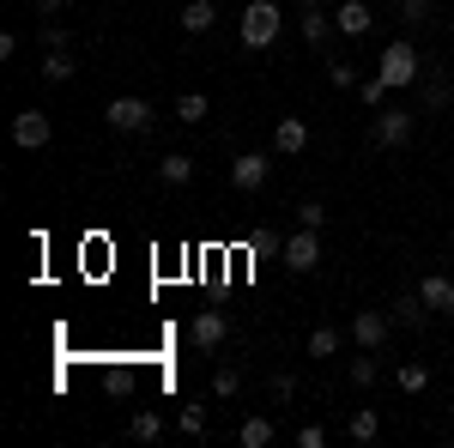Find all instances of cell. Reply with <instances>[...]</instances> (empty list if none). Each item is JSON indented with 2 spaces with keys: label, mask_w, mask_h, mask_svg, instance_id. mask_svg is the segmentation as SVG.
<instances>
[{
  "label": "cell",
  "mask_w": 454,
  "mask_h": 448,
  "mask_svg": "<svg viewBox=\"0 0 454 448\" xmlns=\"http://www.w3.org/2000/svg\"><path fill=\"white\" fill-rule=\"evenodd\" d=\"M419 115H424V109L382 104V109H376V122H370V145H382V152H406L412 134H419Z\"/></svg>",
  "instance_id": "cell-1"
},
{
  "label": "cell",
  "mask_w": 454,
  "mask_h": 448,
  "mask_svg": "<svg viewBox=\"0 0 454 448\" xmlns=\"http://www.w3.org/2000/svg\"><path fill=\"white\" fill-rule=\"evenodd\" d=\"M237 31H243V49H273L285 31V12L279 0H248L243 19H237Z\"/></svg>",
  "instance_id": "cell-2"
},
{
  "label": "cell",
  "mask_w": 454,
  "mask_h": 448,
  "mask_svg": "<svg viewBox=\"0 0 454 448\" xmlns=\"http://www.w3.org/2000/svg\"><path fill=\"white\" fill-rule=\"evenodd\" d=\"M376 73H382L394 91H406V85H419L424 73H430V61H424V55L412 49V43H406V36H394V43L382 49V61H376Z\"/></svg>",
  "instance_id": "cell-3"
},
{
  "label": "cell",
  "mask_w": 454,
  "mask_h": 448,
  "mask_svg": "<svg viewBox=\"0 0 454 448\" xmlns=\"http://www.w3.org/2000/svg\"><path fill=\"white\" fill-rule=\"evenodd\" d=\"M104 128H109V134H121V139L152 134V104H145V98H109V104H104Z\"/></svg>",
  "instance_id": "cell-4"
},
{
  "label": "cell",
  "mask_w": 454,
  "mask_h": 448,
  "mask_svg": "<svg viewBox=\"0 0 454 448\" xmlns=\"http://www.w3.org/2000/svg\"><path fill=\"white\" fill-rule=\"evenodd\" d=\"M49 139H55L49 109H19V115H12V145H19V152H43Z\"/></svg>",
  "instance_id": "cell-5"
},
{
  "label": "cell",
  "mask_w": 454,
  "mask_h": 448,
  "mask_svg": "<svg viewBox=\"0 0 454 448\" xmlns=\"http://www.w3.org/2000/svg\"><path fill=\"white\" fill-rule=\"evenodd\" d=\"M267 176H273V158H267V152H237V158H231V188H237V194H261Z\"/></svg>",
  "instance_id": "cell-6"
},
{
  "label": "cell",
  "mask_w": 454,
  "mask_h": 448,
  "mask_svg": "<svg viewBox=\"0 0 454 448\" xmlns=\"http://www.w3.org/2000/svg\"><path fill=\"white\" fill-rule=\"evenodd\" d=\"M188 340H194V351H224V340H231V315L224 310H200L194 321H188Z\"/></svg>",
  "instance_id": "cell-7"
},
{
  "label": "cell",
  "mask_w": 454,
  "mask_h": 448,
  "mask_svg": "<svg viewBox=\"0 0 454 448\" xmlns=\"http://www.w3.org/2000/svg\"><path fill=\"white\" fill-rule=\"evenodd\" d=\"M279 255H285L291 273H315V267H321V231H303V224H297V231L285 237Z\"/></svg>",
  "instance_id": "cell-8"
},
{
  "label": "cell",
  "mask_w": 454,
  "mask_h": 448,
  "mask_svg": "<svg viewBox=\"0 0 454 448\" xmlns=\"http://www.w3.org/2000/svg\"><path fill=\"white\" fill-rule=\"evenodd\" d=\"M387 334H394V315H387V310H357V315H351V345L382 351Z\"/></svg>",
  "instance_id": "cell-9"
},
{
  "label": "cell",
  "mask_w": 454,
  "mask_h": 448,
  "mask_svg": "<svg viewBox=\"0 0 454 448\" xmlns=\"http://www.w3.org/2000/svg\"><path fill=\"white\" fill-rule=\"evenodd\" d=\"M333 25H340V36H370L376 31V6L370 0H340L333 6Z\"/></svg>",
  "instance_id": "cell-10"
},
{
  "label": "cell",
  "mask_w": 454,
  "mask_h": 448,
  "mask_svg": "<svg viewBox=\"0 0 454 448\" xmlns=\"http://www.w3.org/2000/svg\"><path fill=\"white\" fill-rule=\"evenodd\" d=\"M273 152H279V158H303V152H309V122H303V115H279Z\"/></svg>",
  "instance_id": "cell-11"
},
{
  "label": "cell",
  "mask_w": 454,
  "mask_h": 448,
  "mask_svg": "<svg viewBox=\"0 0 454 448\" xmlns=\"http://www.w3.org/2000/svg\"><path fill=\"white\" fill-rule=\"evenodd\" d=\"M419 297L430 303V315H449V321H454V273H424L419 279Z\"/></svg>",
  "instance_id": "cell-12"
},
{
  "label": "cell",
  "mask_w": 454,
  "mask_h": 448,
  "mask_svg": "<svg viewBox=\"0 0 454 448\" xmlns=\"http://www.w3.org/2000/svg\"><path fill=\"white\" fill-rule=\"evenodd\" d=\"M340 31L333 19H327V6H297V36L309 43V49H327V36Z\"/></svg>",
  "instance_id": "cell-13"
},
{
  "label": "cell",
  "mask_w": 454,
  "mask_h": 448,
  "mask_svg": "<svg viewBox=\"0 0 454 448\" xmlns=\"http://www.w3.org/2000/svg\"><path fill=\"white\" fill-rule=\"evenodd\" d=\"M387 315H394V327H424V321H430V303H424L419 285H412L406 297H394V303H387Z\"/></svg>",
  "instance_id": "cell-14"
},
{
  "label": "cell",
  "mask_w": 454,
  "mask_h": 448,
  "mask_svg": "<svg viewBox=\"0 0 454 448\" xmlns=\"http://www.w3.org/2000/svg\"><path fill=\"white\" fill-rule=\"evenodd\" d=\"M454 104V85H449V73L430 61V79H424V115H442V109Z\"/></svg>",
  "instance_id": "cell-15"
},
{
  "label": "cell",
  "mask_w": 454,
  "mask_h": 448,
  "mask_svg": "<svg viewBox=\"0 0 454 448\" xmlns=\"http://www.w3.org/2000/svg\"><path fill=\"white\" fill-rule=\"evenodd\" d=\"M218 25V6L212 0H182V36H207Z\"/></svg>",
  "instance_id": "cell-16"
},
{
  "label": "cell",
  "mask_w": 454,
  "mask_h": 448,
  "mask_svg": "<svg viewBox=\"0 0 454 448\" xmlns=\"http://www.w3.org/2000/svg\"><path fill=\"white\" fill-rule=\"evenodd\" d=\"M158 182H164V188H188V182H194V158H188V152H164V158H158Z\"/></svg>",
  "instance_id": "cell-17"
},
{
  "label": "cell",
  "mask_w": 454,
  "mask_h": 448,
  "mask_svg": "<svg viewBox=\"0 0 454 448\" xmlns=\"http://www.w3.org/2000/svg\"><path fill=\"white\" fill-rule=\"evenodd\" d=\"M273 436H279V424L267 413H254V418H243V430H237V448H273Z\"/></svg>",
  "instance_id": "cell-18"
},
{
  "label": "cell",
  "mask_w": 454,
  "mask_h": 448,
  "mask_svg": "<svg viewBox=\"0 0 454 448\" xmlns=\"http://www.w3.org/2000/svg\"><path fill=\"white\" fill-rule=\"evenodd\" d=\"M43 79H49V85H67L73 73H79V61H73V49H43Z\"/></svg>",
  "instance_id": "cell-19"
},
{
  "label": "cell",
  "mask_w": 454,
  "mask_h": 448,
  "mask_svg": "<svg viewBox=\"0 0 454 448\" xmlns=\"http://www.w3.org/2000/svg\"><path fill=\"white\" fill-rule=\"evenodd\" d=\"M346 436L351 443H376V436H382V413H376V406H357V413L346 418Z\"/></svg>",
  "instance_id": "cell-20"
},
{
  "label": "cell",
  "mask_w": 454,
  "mask_h": 448,
  "mask_svg": "<svg viewBox=\"0 0 454 448\" xmlns=\"http://www.w3.org/2000/svg\"><path fill=\"white\" fill-rule=\"evenodd\" d=\"M207 115H212L207 91H182V98H176V122H182V128H200Z\"/></svg>",
  "instance_id": "cell-21"
},
{
  "label": "cell",
  "mask_w": 454,
  "mask_h": 448,
  "mask_svg": "<svg viewBox=\"0 0 454 448\" xmlns=\"http://www.w3.org/2000/svg\"><path fill=\"white\" fill-rule=\"evenodd\" d=\"M340 345H346V334H340V327L327 321V327H309V340H303V351H309V358H333Z\"/></svg>",
  "instance_id": "cell-22"
},
{
  "label": "cell",
  "mask_w": 454,
  "mask_h": 448,
  "mask_svg": "<svg viewBox=\"0 0 454 448\" xmlns=\"http://www.w3.org/2000/svg\"><path fill=\"white\" fill-rule=\"evenodd\" d=\"M376 370H382V364H376V351H364V345H357V358L346 364L351 388H376Z\"/></svg>",
  "instance_id": "cell-23"
},
{
  "label": "cell",
  "mask_w": 454,
  "mask_h": 448,
  "mask_svg": "<svg viewBox=\"0 0 454 448\" xmlns=\"http://www.w3.org/2000/svg\"><path fill=\"white\" fill-rule=\"evenodd\" d=\"M128 436H134V443H164V418L158 413H134L128 418Z\"/></svg>",
  "instance_id": "cell-24"
},
{
  "label": "cell",
  "mask_w": 454,
  "mask_h": 448,
  "mask_svg": "<svg viewBox=\"0 0 454 448\" xmlns=\"http://www.w3.org/2000/svg\"><path fill=\"white\" fill-rule=\"evenodd\" d=\"M394 381H400L406 394H424V388H430V364H419V358H406V364L394 370Z\"/></svg>",
  "instance_id": "cell-25"
},
{
  "label": "cell",
  "mask_w": 454,
  "mask_h": 448,
  "mask_svg": "<svg viewBox=\"0 0 454 448\" xmlns=\"http://www.w3.org/2000/svg\"><path fill=\"white\" fill-rule=\"evenodd\" d=\"M212 394H218V400H237V394H243V370H237V364H218V370H212Z\"/></svg>",
  "instance_id": "cell-26"
},
{
  "label": "cell",
  "mask_w": 454,
  "mask_h": 448,
  "mask_svg": "<svg viewBox=\"0 0 454 448\" xmlns=\"http://www.w3.org/2000/svg\"><path fill=\"white\" fill-rule=\"evenodd\" d=\"M357 98H364V104H370V109H382L387 98H394V85H387L382 73H370V79H357Z\"/></svg>",
  "instance_id": "cell-27"
},
{
  "label": "cell",
  "mask_w": 454,
  "mask_h": 448,
  "mask_svg": "<svg viewBox=\"0 0 454 448\" xmlns=\"http://www.w3.org/2000/svg\"><path fill=\"white\" fill-rule=\"evenodd\" d=\"M400 6V25H424V19H436V0H394Z\"/></svg>",
  "instance_id": "cell-28"
},
{
  "label": "cell",
  "mask_w": 454,
  "mask_h": 448,
  "mask_svg": "<svg viewBox=\"0 0 454 448\" xmlns=\"http://www.w3.org/2000/svg\"><path fill=\"white\" fill-rule=\"evenodd\" d=\"M327 85H340V91H357V61H327Z\"/></svg>",
  "instance_id": "cell-29"
},
{
  "label": "cell",
  "mask_w": 454,
  "mask_h": 448,
  "mask_svg": "<svg viewBox=\"0 0 454 448\" xmlns=\"http://www.w3.org/2000/svg\"><path fill=\"white\" fill-rule=\"evenodd\" d=\"M267 394H273V406H291V400H297V376H291V370H279V376L267 381Z\"/></svg>",
  "instance_id": "cell-30"
},
{
  "label": "cell",
  "mask_w": 454,
  "mask_h": 448,
  "mask_svg": "<svg viewBox=\"0 0 454 448\" xmlns=\"http://www.w3.org/2000/svg\"><path fill=\"white\" fill-rule=\"evenodd\" d=\"M176 424H182V436H207V406H182Z\"/></svg>",
  "instance_id": "cell-31"
},
{
  "label": "cell",
  "mask_w": 454,
  "mask_h": 448,
  "mask_svg": "<svg viewBox=\"0 0 454 448\" xmlns=\"http://www.w3.org/2000/svg\"><path fill=\"white\" fill-rule=\"evenodd\" d=\"M297 224H303V231H321V224H327V207H321V200H297Z\"/></svg>",
  "instance_id": "cell-32"
},
{
  "label": "cell",
  "mask_w": 454,
  "mask_h": 448,
  "mask_svg": "<svg viewBox=\"0 0 454 448\" xmlns=\"http://www.w3.org/2000/svg\"><path fill=\"white\" fill-rule=\"evenodd\" d=\"M297 448H327V424H297Z\"/></svg>",
  "instance_id": "cell-33"
},
{
  "label": "cell",
  "mask_w": 454,
  "mask_h": 448,
  "mask_svg": "<svg viewBox=\"0 0 454 448\" xmlns=\"http://www.w3.org/2000/svg\"><path fill=\"white\" fill-rule=\"evenodd\" d=\"M43 49H73V36L61 31V25H49V31H43Z\"/></svg>",
  "instance_id": "cell-34"
},
{
  "label": "cell",
  "mask_w": 454,
  "mask_h": 448,
  "mask_svg": "<svg viewBox=\"0 0 454 448\" xmlns=\"http://www.w3.org/2000/svg\"><path fill=\"white\" fill-rule=\"evenodd\" d=\"M36 12H43V19H55V12H61V6H67V0H31Z\"/></svg>",
  "instance_id": "cell-35"
},
{
  "label": "cell",
  "mask_w": 454,
  "mask_h": 448,
  "mask_svg": "<svg viewBox=\"0 0 454 448\" xmlns=\"http://www.w3.org/2000/svg\"><path fill=\"white\" fill-rule=\"evenodd\" d=\"M442 25H449V36H454V6H449V19H442Z\"/></svg>",
  "instance_id": "cell-36"
},
{
  "label": "cell",
  "mask_w": 454,
  "mask_h": 448,
  "mask_svg": "<svg viewBox=\"0 0 454 448\" xmlns=\"http://www.w3.org/2000/svg\"><path fill=\"white\" fill-rule=\"evenodd\" d=\"M297 6H321V0H297Z\"/></svg>",
  "instance_id": "cell-37"
}]
</instances>
